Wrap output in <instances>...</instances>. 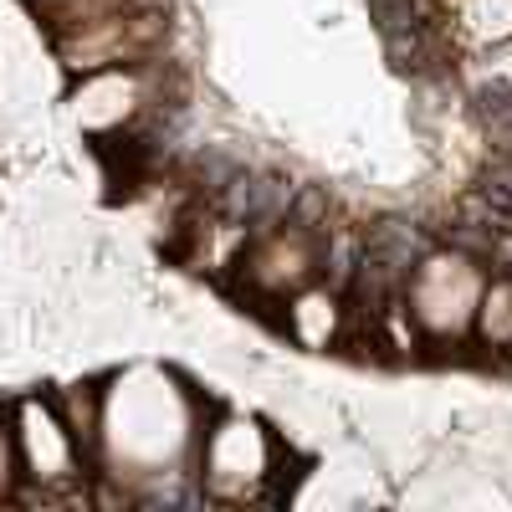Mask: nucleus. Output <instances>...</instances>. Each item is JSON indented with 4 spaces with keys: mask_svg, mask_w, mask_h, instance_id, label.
<instances>
[{
    "mask_svg": "<svg viewBox=\"0 0 512 512\" xmlns=\"http://www.w3.org/2000/svg\"><path fill=\"white\" fill-rule=\"evenodd\" d=\"M210 395L159 359H134L103 374L93 502H195V451L210 420Z\"/></svg>",
    "mask_w": 512,
    "mask_h": 512,
    "instance_id": "f257e3e1",
    "label": "nucleus"
},
{
    "mask_svg": "<svg viewBox=\"0 0 512 512\" xmlns=\"http://www.w3.org/2000/svg\"><path fill=\"white\" fill-rule=\"evenodd\" d=\"M297 451L267 415L216 405L195 451V502L205 507H277L292 497Z\"/></svg>",
    "mask_w": 512,
    "mask_h": 512,
    "instance_id": "f03ea898",
    "label": "nucleus"
},
{
    "mask_svg": "<svg viewBox=\"0 0 512 512\" xmlns=\"http://www.w3.org/2000/svg\"><path fill=\"white\" fill-rule=\"evenodd\" d=\"M487 256L461 246V241H436L425 246L405 282H400V313L420 344V359H436V364H466L477 359L472 344V318H477V297L487 282Z\"/></svg>",
    "mask_w": 512,
    "mask_h": 512,
    "instance_id": "7ed1b4c3",
    "label": "nucleus"
},
{
    "mask_svg": "<svg viewBox=\"0 0 512 512\" xmlns=\"http://www.w3.org/2000/svg\"><path fill=\"white\" fill-rule=\"evenodd\" d=\"M318 277H328V226L297 216L287 205L282 216H267L251 226L226 287L241 308H251L256 318H267L277 328L282 303Z\"/></svg>",
    "mask_w": 512,
    "mask_h": 512,
    "instance_id": "20e7f679",
    "label": "nucleus"
},
{
    "mask_svg": "<svg viewBox=\"0 0 512 512\" xmlns=\"http://www.w3.org/2000/svg\"><path fill=\"white\" fill-rule=\"evenodd\" d=\"M16 441V502H93V456L77 446L52 390H21L6 400Z\"/></svg>",
    "mask_w": 512,
    "mask_h": 512,
    "instance_id": "39448f33",
    "label": "nucleus"
},
{
    "mask_svg": "<svg viewBox=\"0 0 512 512\" xmlns=\"http://www.w3.org/2000/svg\"><path fill=\"white\" fill-rule=\"evenodd\" d=\"M164 108V62H128L67 77V118L93 144H128Z\"/></svg>",
    "mask_w": 512,
    "mask_h": 512,
    "instance_id": "423d86ee",
    "label": "nucleus"
},
{
    "mask_svg": "<svg viewBox=\"0 0 512 512\" xmlns=\"http://www.w3.org/2000/svg\"><path fill=\"white\" fill-rule=\"evenodd\" d=\"M47 47L67 77L98 72V67H128V62H164L169 52V16L164 0H128V6L82 21L72 31L47 36Z\"/></svg>",
    "mask_w": 512,
    "mask_h": 512,
    "instance_id": "0eeeda50",
    "label": "nucleus"
},
{
    "mask_svg": "<svg viewBox=\"0 0 512 512\" xmlns=\"http://www.w3.org/2000/svg\"><path fill=\"white\" fill-rule=\"evenodd\" d=\"M420 16L451 67L512 36V0H420Z\"/></svg>",
    "mask_w": 512,
    "mask_h": 512,
    "instance_id": "6e6552de",
    "label": "nucleus"
},
{
    "mask_svg": "<svg viewBox=\"0 0 512 512\" xmlns=\"http://www.w3.org/2000/svg\"><path fill=\"white\" fill-rule=\"evenodd\" d=\"M277 333L303 354H338L349 338V292L333 277L297 287L277 313Z\"/></svg>",
    "mask_w": 512,
    "mask_h": 512,
    "instance_id": "1a4fd4ad",
    "label": "nucleus"
},
{
    "mask_svg": "<svg viewBox=\"0 0 512 512\" xmlns=\"http://www.w3.org/2000/svg\"><path fill=\"white\" fill-rule=\"evenodd\" d=\"M512 338V267H492L477 297V318H472V344L482 364H497V349Z\"/></svg>",
    "mask_w": 512,
    "mask_h": 512,
    "instance_id": "9d476101",
    "label": "nucleus"
},
{
    "mask_svg": "<svg viewBox=\"0 0 512 512\" xmlns=\"http://www.w3.org/2000/svg\"><path fill=\"white\" fill-rule=\"evenodd\" d=\"M461 72L477 88V103H512V36L487 47L482 57L461 62Z\"/></svg>",
    "mask_w": 512,
    "mask_h": 512,
    "instance_id": "9b49d317",
    "label": "nucleus"
},
{
    "mask_svg": "<svg viewBox=\"0 0 512 512\" xmlns=\"http://www.w3.org/2000/svg\"><path fill=\"white\" fill-rule=\"evenodd\" d=\"M16 487H21V472H16V441H11V415H6V400H0V507L16 502Z\"/></svg>",
    "mask_w": 512,
    "mask_h": 512,
    "instance_id": "f8f14e48",
    "label": "nucleus"
},
{
    "mask_svg": "<svg viewBox=\"0 0 512 512\" xmlns=\"http://www.w3.org/2000/svg\"><path fill=\"white\" fill-rule=\"evenodd\" d=\"M492 369H497V374H502V379L512 384V338H507V344L497 349V364H492Z\"/></svg>",
    "mask_w": 512,
    "mask_h": 512,
    "instance_id": "ddd939ff",
    "label": "nucleus"
},
{
    "mask_svg": "<svg viewBox=\"0 0 512 512\" xmlns=\"http://www.w3.org/2000/svg\"><path fill=\"white\" fill-rule=\"evenodd\" d=\"M21 6H26V11H36V6H52V0H21Z\"/></svg>",
    "mask_w": 512,
    "mask_h": 512,
    "instance_id": "4468645a",
    "label": "nucleus"
}]
</instances>
